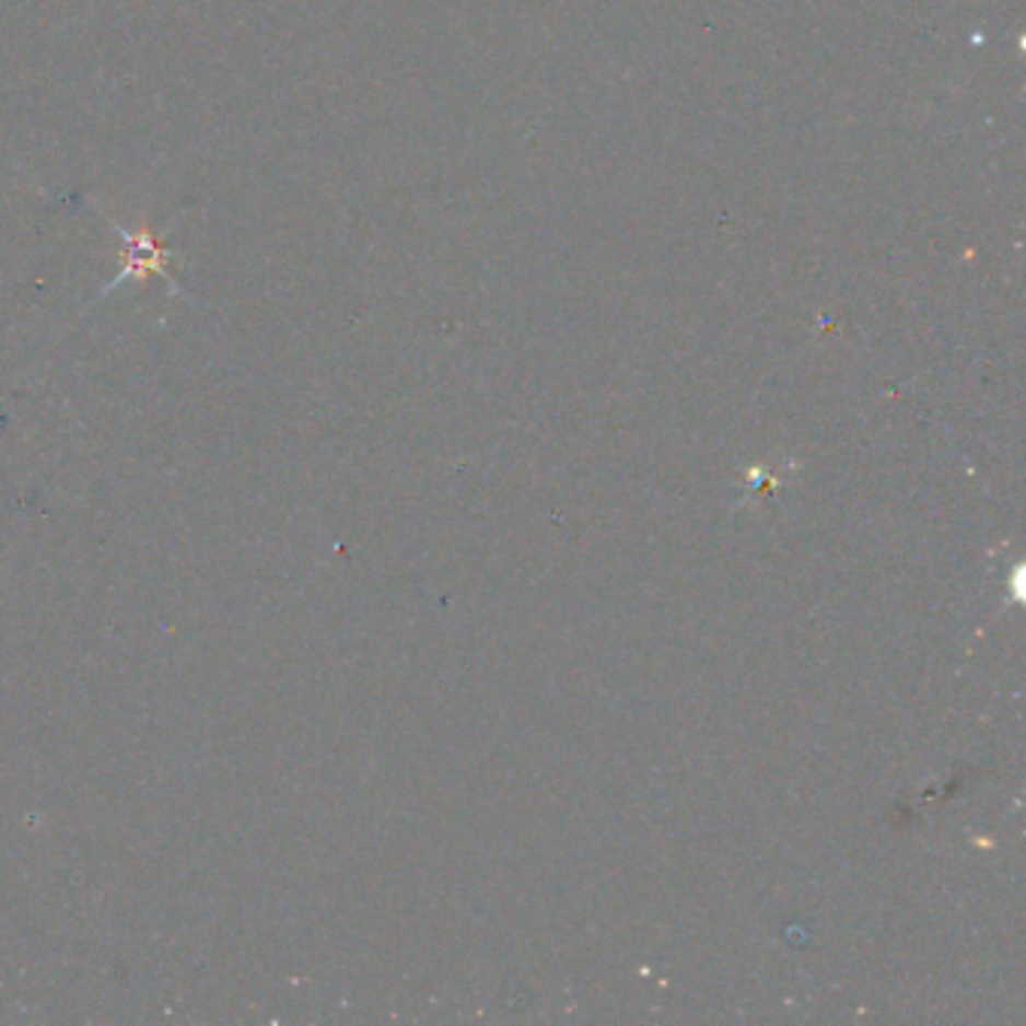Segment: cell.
<instances>
[{
    "label": "cell",
    "instance_id": "cell-1",
    "mask_svg": "<svg viewBox=\"0 0 1026 1026\" xmlns=\"http://www.w3.org/2000/svg\"><path fill=\"white\" fill-rule=\"evenodd\" d=\"M124 235V242L130 247V256H127V263H124V275L121 278H130V275H148V271H158V275H166V259H170V250L163 247V242L158 238H151L148 232H142L139 238H130L127 232L118 230Z\"/></svg>",
    "mask_w": 1026,
    "mask_h": 1026
}]
</instances>
